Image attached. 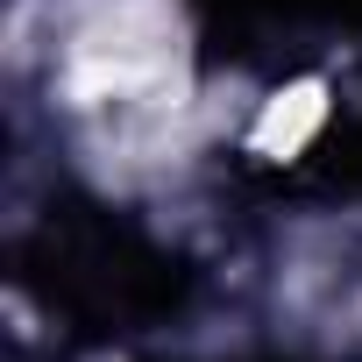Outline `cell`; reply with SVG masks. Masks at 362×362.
Here are the masks:
<instances>
[{
    "instance_id": "cell-1",
    "label": "cell",
    "mask_w": 362,
    "mask_h": 362,
    "mask_svg": "<svg viewBox=\"0 0 362 362\" xmlns=\"http://www.w3.org/2000/svg\"><path fill=\"white\" fill-rule=\"evenodd\" d=\"M320 121H327V86H320V78H298V86H284V93L263 100L249 142H256L263 156H298V149L313 142Z\"/></svg>"
}]
</instances>
